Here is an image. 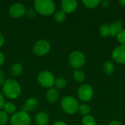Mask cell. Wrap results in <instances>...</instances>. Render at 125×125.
<instances>
[{
	"instance_id": "cell-22",
	"label": "cell",
	"mask_w": 125,
	"mask_h": 125,
	"mask_svg": "<svg viewBox=\"0 0 125 125\" xmlns=\"http://www.w3.org/2000/svg\"><path fill=\"white\" fill-rule=\"evenodd\" d=\"M83 4L87 8L93 9V8L97 7L100 4V0H83Z\"/></svg>"
},
{
	"instance_id": "cell-25",
	"label": "cell",
	"mask_w": 125,
	"mask_h": 125,
	"mask_svg": "<svg viewBox=\"0 0 125 125\" xmlns=\"http://www.w3.org/2000/svg\"><path fill=\"white\" fill-rule=\"evenodd\" d=\"M78 111L82 116H85L89 115V114L91 111V108L87 104H82V105H79Z\"/></svg>"
},
{
	"instance_id": "cell-31",
	"label": "cell",
	"mask_w": 125,
	"mask_h": 125,
	"mask_svg": "<svg viewBox=\"0 0 125 125\" xmlns=\"http://www.w3.org/2000/svg\"><path fill=\"white\" fill-rule=\"evenodd\" d=\"M4 61H5V56H4V54L0 51V67L3 65V64L4 63Z\"/></svg>"
},
{
	"instance_id": "cell-27",
	"label": "cell",
	"mask_w": 125,
	"mask_h": 125,
	"mask_svg": "<svg viewBox=\"0 0 125 125\" xmlns=\"http://www.w3.org/2000/svg\"><path fill=\"white\" fill-rule=\"evenodd\" d=\"M116 39L119 43L125 45V29H122L116 36Z\"/></svg>"
},
{
	"instance_id": "cell-20",
	"label": "cell",
	"mask_w": 125,
	"mask_h": 125,
	"mask_svg": "<svg viewBox=\"0 0 125 125\" xmlns=\"http://www.w3.org/2000/svg\"><path fill=\"white\" fill-rule=\"evenodd\" d=\"M73 77L74 80L78 83H82L86 78L85 73L82 70H75L73 73Z\"/></svg>"
},
{
	"instance_id": "cell-21",
	"label": "cell",
	"mask_w": 125,
	"mask_h": 125,
	"mask_svg": "<svg viewBox=\"0 0 125 125\" xmlns=\"http://www.w3.org/2000/svg\"><path fill=\"white\" fill-rule=\"evenodd\" d=\"M54 85L56 86V89H62L66 87L67 86V81L64 78L59 77L57 78H55Z\"/></svg>"
},
{
	"instance_id": "cell-34",
	"label": "cell",
	"mask_w": 125,
	"mask_h": 125,
	"mask_svg": "<svg viewBox=\"0 0 125 125\" xmlns=\"http://www.w3.org/2000/svg\"><path fill=\"white\" fill-rule=\"evenodd\" d=\"M108 125H122V124L121 123V122H119L118 120H113L109 123Z\"/></svg>"
},
{
	"instance_id": "cell-24",
	"label": "cell",
	"mask_w": 125,
	"mask_h": 125,
	"mask_svg": "<svg viewBox=\"0 0 125 125\" xmlns=\"http://www.w3.org/2000/svg\"><path fill=\"white\" fill-rule=\"evenodd\" d=\"M82 125H97V122L95 119L91 116L87 115L83 117L82 119Z\"/></svg>"
},
{
	"instance_id": "cell-14",
	"label": "cell",
	"mask_w": 125,
	"mask_h": 125,
	"mask_svg": "<svg viewBox=\"0 0 125 125\" xmlns=\"http://www.w3.org/2000/svg\"><path fill=\"white\" fill-rule=\"evenodd\" d=\"M59 97V93L56 88H51L46 92V100L50 103H55L58 101Z\"/></svg>"
},
{
	"instance_id": "cell-5",
	"label": "cell",
	"mask_w": 125,
	"mask_h": 125,
	"mask_svg": "<svg viewBox=\"0 0 125 125\" xmlns=\"http://www.w3.org/2000/svg\"><path fill=\"white\" fill-rule=\"evenodd\" d=\"M10 122L11 125H30L31 119L29 114L22 110L12 114Z\"/></svg>"
},
{
	"instance_id": "cell-28",
	"label": "cell",
	"mask_w": 125,
	"mask_h": 125,
	"mask_svg": "<svg viewBox=\"0 0 125 125\" xmlns=\"http://www.w3.org/2000/svg\"><path fill=\"white\" fill-rule=\"evenodd\" d=\"M25 15L29 18H33L36 16L37 15V12L34 9L32 8H29V9H26V13Z\"/></svg>"
},
{
	"instance_id": "cell-29",
	"label": "cell",
	"mask_w": 125,
	"mask_h": 125,
	"mask_svg": "<svg viewBox=\"0 0 125 125\" xmlns=\"http://www.w3.org/2000/svg\"><path fill=\"white\" fill-rule=\"evenodd\" d=\"M5 100H4V97L3 96V94L0 92V110L1 108H3V106L5 103Z\"/></svg>"
},
{
	"instance_id": "cell-15",
	"label": "cell",
	"mask_w": 125,
	"mask_h": 125,
	"mask_svg": "<svg viewBox=\"0 0 125 125\" xmlns=\"http://www.w3.org/2000/svg\"><path fill=\"white\" fill-rule=\"evenodd\" d=\"M110 35L112 37H116L118 34L122 30V23L120 21H115L109 25Z\"/></svg>"
},
{
	"instance_id": "cell-4",
	"label": "cell",
	"mask_w": 125,
	"mask_h": 125,
	"mask_svg": "<svg viewBox=\"0 0 125 125\" xmlns=\"http://www.w3.org/2000/svg\"><path fill=\"white\" fill-rule=\"evenodd\" d=\"M69 64L75 69H79L86 64V56L80 51H74L70 53L68 57Z\"/></svg>"
},
{
	"instance_id": "cell-10",
	"label": "cell",
	"mask_w": 125,
	"mask_h": 125,
	"mask_svg": "<svg viewBox=\"0 0 125 125\" xmlns=\"http://www.w3.org/2000/svg\"><path fill=\"white\" fill-rule=\"evenodd\" d=\"M113 59L122 64H125V45H121L116 47L112 52Z\"/></svg>"
},
{
	"instance_id": "cell-6",
	"label": "cell",
	"mask_w": 125,
	"mask_h": 125,
	"mask_svg": "<svg viewBox=\"0 0 125 125\" xmlns=\"http://www.w3.org/2000/svg\"><path fill=\"white\" fill-rule=\"evenodd\" d=\"M37 81L41 86L51 89L54 85L55 77L51 72L48 70H42L37 75Z\"/></svg>"
},
{
	"instance_id": "cell-32",
	"label": "cell",
	"mask_w": 125,
	"mask_h": 125,
	"mask_svg": "<svg viewBox=\"0 0 125 125\" xmlns=\"http://www.w3.org/2000/svg\"><path fill=\"white\" fill-rule=\"evenodd\" d=\"M4 42H5V38H4V35L0 32V48L4 45Z\"/></svg>"
},
{
	"instance_id": "cell-35",
	"label": "cell",
	"mask_w": 125,
	"mask_h": 125,
	"mask_svg": "<svg viewBox=\"0 0 125 125\" xmlns=\"http://www.w3.org/2000/svg\"><path fill=\"white\" fill-rule=\"evenodd\" d=\"M52 125H67V123L64 121H62V120H59V121H56Z\"/></svg>"
},
{
	"instance_id": "cell-30",
	"label": "cell",
	"mask_w": 125,
	"mask_h": 125,
	"mask_svg": "<svg viewBox=\"0 0 125 125\" xmlns=\"http://www.w3.org/2000/svg\"><path fill=\"white\" fill-rule=\"evenodd\" d=\"M5 81V77L3 73V72L0 70V86H1L3 85V83Z\"/></svg>"
},
{
	"instance_id": "cell-1",
	"label": "cell",
	"mask_w": 125,
	"mask_h": 125,
	"mask_svg": "<svg viewBox=\"0 0 125 125\" xmlns=\"http://www.w3.org/2000/svg\"><path fill=\"white\" fill-rule=\"evenodd\" d=\"M2 92L8 99L15 100L21 95V86L16 80L8 78L5 80L2 85Z\"/></svg>"
},
{
	"instance_id": "cell-33",
	"label": "cell",
	"mask_w": 125,
	"mask_h": 125,
	"mask_svg": "<svg viewBox=\"0 0 125 125\" xmlns=\"http://www.w3.org/2000/svg\"><path fill=\"white\" fill-rule=\"evenodd\" d=\"M100 4L102 5L103 7H109V4H110V2L108 1H100Z\"/></svg>"
},
{
	"instance_id": "cell-3",
	"label": "cell",
	"mask_w": 125,
	"mask_h": 125,
	"mask_svg": "<svg viewBox=\"0 0 125 125\" xmlns=\"http://www.w3.org/2000/svg\"><path fill=\"white\" fill-rule=\"evenodd\" d=\"M62 109L67 114H74L78 111L79 103L78 100L72 96H65L61 101Z\"/></svg>"
},
{
	"instance_id": "cell-16",
	"label": "cell",
	"mask_w": 125,
	"mask_h": 125,
	"mask_svg": "<svg viewBox=\"0 0 125 125\" xmlns=\"http://www.w3.org/2000/svg\"><path fill=\"white\" fill-rule=\"evenodd\" d=\"M23 71V67L21 63H14L10 70V75L13 78H17L20 76Z\"/></svg>"
},
{
	"instance_id": "cell-11",
	"label": "cell",
	"mask_w": 125,
	"mask_h": 125,
	"mask_svg": "<svg viewBox=\"0 0 125 125\" xmlns=\"http://www.w3.org/2000/svg\"><path fill=\"white\" fill-rule=\"evenodd\" d=\"M62 10L67 13H72L78 8V1L76 0H62L61 1Z\"/></svg>"
},
{
	"instance_id": "cell-2",
	"label": "cell",
	"mask_w": 125,
	"mask_h": 125,
	"mask_svg": "<svg viewBox=\"0 0 125 125\" xmlns=\"http://www.w3.org/2000/svg\"><path fill=\"white\" fill-rule=\"evenodd\" d=\"M34 7L37 13L43 16L51 15L56 11V4L52 0H36Z\"/></svg>"
},
{
	"instance_id": "cell-36",
	"label": "cell",
	"mask_w": 125,
	"mask_h": 125,
	"mask_svg": "<svg viewBox=\"0 0 125 125\" xmlns=\"http://www.w3.org/2000/svg\"><path fill=\"white\" fill-rule=\"evenodd\" d=\"M119 3L123 6H125V0H120V1H119Z\"/></svg>"
},
{
	"instance_id": "cell-18",
	"label": "cell",
	"mask_w": 125,
	"mask_h": 125,
	"mask_svg": "<svg viewBox=\"0 0 125 125\" xmlns=\"http://www.w3.org/2000/svg\"><path fill=\"white\" fill-rule=\"evenodd\" d=\"M67 18V14L62 10H58L54 14V20L58 23H62L65 21Z\"/></svg>"
},
{
	"instance_id": "cell-23",
	"label": "cell",
	"mask_w": 125,
	"mask_h": 125,
	"mask_svg": "<svg viewBox=\"0 0 125 125\" xmlns=\"http://www.w3.org/2000/svg\"><path fill=\"white\" fill-rule=\"evenodd\" d=\"M100 34L103 37H107L110 35V28L109 25L107 23H104L101 25L100 27Z\"/></svg>"
},
{
	"instance_id": "cell-13",
	"label": "cell",
	"mask_w": 125,
	"mask_h": 125,
	"mask_svg": "<svg viewBox=\"0 0 125 125\" xmlns=\"http://www.w3.org/2000/svg\"><path fill=\"white\" fill-rule=\"evenodd\" d=\"M34 121L37 125H48L50 119L47 113L44 111H40L36 114Z\"/></svg>"
},
{
	"instance_id": "cell-17",
	"label": "cell",
	"mask_w": 125,
	"mask_h": 125,
	"mask_svg": "<svg viewBox=\"0 0 125 125\" xmlns=\"http://www.w3.org/2000/svg\"><path fill=\"white\" fill-rule=\"evenodd\" d=\"M3 111L7 114H14L16 112V106L12 102H6L3 106Z\"/></svg>"
},
{
	"instance_id": "cell-26",
	"label": "cell",
	"mask_w": 125,
	"mask_h": 125,
	"mask_svg": "<svg viewBox=\"0 0 125 125\" xmlns=\"http://www.w3.org/2000/svg\"><path fill=\"white\" fill-rule=\"evenodd\" d=\"M8 121V114L3 110H0V125H5Z\"/></svg>"
},
{
	"instance_id": "cell-9",
	"label": "cell",
	"mask_w": 125,
	"mask_h": 125,
	"mask_svg": "<svg viewBox=\"0 0 125 125\" xmlns=\"http://www.w3.org/2000/svg\"><path fill=\"white\" fill-rule=\"evenodd\" d=\"M26 7L21 3H15L12 4L8 10V13L10 17L15 19L22 18L26 13Z\"/></svg>"
},
{
	"instance_id": "cell-8",
	"label": "cell",
	"mask_w": 125,
	"mask_h": 125,
	"mask_svg": "<svg viewBox=\"0 0 125 125\" xmlns=\"http://www.w3.org/2000/svg\"><path fill=\"white\" fill-rule=\"evenodd\" d=\"M77 94L81 101L89 102L94 96V89L89 84H83L78 88Z\"/></svg>"
},
{
	"instance_id": "cell-19",
	"label": "cell",
	"mask_w": 125,
	"mask_h": 125,
	"mask_svg": "<svg viewBox=\"0 0 125 125\" xmlns=\"http://www.w3.org/2000/svg\"><path fill=\"white\" fill-rule=\"evenodd\" d=\"M103 70L107 75H111L114 72L115 66L114 63L111 61H106L103 64Z\"/></svg>"
},
{
	"instance_id": "cell-7",
	"label": "cell",
	"mask_w": 125,
	"mask_h": 125,
	"mask_svg": "<svg viewBox=\"0 0 125 125\" xmlns=\"http://www.w3.org/2000/svg\"><path fill=\"white\" fill-rule=\"evenodd\" d=\"M51 48L50 42L45 39L37 40L33 46V53L37 56H43L48 54Z\"/></svg>"
},
{
	"instance_id": "cell-12",
	"label": "cell",
	"mask_w": 125,
	"mask_h": 125,
	"mask_svg": "<svg viewBox=\"0 0 125 125\" xmlns=\"http://www.w3.org/2000/svg\"><path fill=\"white\" fill-rule=\"evenodd\" d=\"M38 106H39L38 100L35 97H29L25 101L23 107V110L27 112L28 114H29L36 111Z\"/></svg>"
}]
</instances>
